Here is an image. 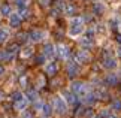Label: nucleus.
Instances as JSON below:
<instances>
[{
	"mask_svg": "<svg viewBox=\"0 0 121 118\" xmlns=\"http://www.w3.org/2000/svg\"><path fill=\"white\" fill-rule=\"evenodd\" d=\"M84 31V21L81 18H73L69 26V35L70 36H78Z\"/></svg>",
	"mask_w": 121,
	"mask_h": 118,
	"instance_id": "1",
	"label": "nucleus"
},
{
	"mask_svg": "<svg viewBox=\"0 0 121 118\" xmlns=\"http://www.w3.org/2000/svg\"><path fill=\"white\" fill-rule=\"evenodd\" d=\"M93 36H94V30H93V29H88L85 31V35L81 37V45H84V46H91L93 45Z\"/></svg>",
	"mask_w": 121,
	"mask_h": 118,
	"instance_id": "2",
	"label": "nucleus"
},
{
	"mask_svg": "<svg viewBox=\"0 0 121 118\" xmlns=\"http://www.w3.org/2000/svg\"><path fill=\"white\" fill-rule=\"evenodd\" d=\"M45 37V31L42 30H33L29 33V42H33V44H38Z\"/></svg>",
	"mask_w": 121,
	"mask_h": 118,
	"instance_id": "3",
	"label": "nucleus"
},
{
	"mask_svg": "<svg viewBox=\"0 0 121 118\" xmlns=\"http://www.w3.org/2000/svg\"><path fill=\"white\" fill-rule=\"evenodd\" d=\"M72 91L78 94V96H84V94L87 93V87H85V84H82V82H73L72 84Z\"/></svg>",
	"mask_w": 121,
	"mask_h": 118,
	"instance_id": "4",
	"label": "nucleus"
},
{
	"mask_svg": "<svg viewBox=\"0 0 121 118\" xmlns=\"http://www.w3.org/2000/svg\"><path fill=\"white\" fill-rule=\"evenodd\" d=\"M54 106H55V109H57L58 114H64L67 109V106H66V102L63 100V97H55V100H54Z\"/></svg>",
	"mask_w": 121,
	"mask_h": 118,
	"instance_id": "5",
	"label": "nucleus"
},
{
	"mask_svg": "<svg viewBox=\"0 0 121 118\" xmlns=\"http://www.w3.org/2000/svg\"><path fill=\"white\" fill-rule=\"evenodd\" d=\"M57 54L60 55L61 58H64V60H67L69 58V54H70V51H69V48L67 46H64V45H57Z\"/></svg>",
	"mask_w": 121,
	"mask_h": 118,
	"instance_id": "6",
	"label": "nucleus"
},
{
	"mask_svg": "<svg viewBox=\"0 0 121 118\" xmlns=\"http://www.w3.org/2000/svg\"><path fill=\"white\" fill-rule=\"evenodd\" d=\"M75 58H76V61H78V63H85V61H88V60H90V54H88L87 51L81 49V51H78V52H76Z\"/></svg>",
	"mask_w": 121,
	"mask_h": 118,
	"instance_id": "7",
	"label": "nucleus"
},
{
	"mask_svg": "<svg viewBox=\"0 0 121 118\" xmlns=\"http://www.w3.org/2000/svg\"><path fill=\"white\" fill-rule=\"evenodd\" d=\"M21 24V17L18 15V13H11V17H9V26L11 27H18Z\"/></svg>",
	"mask_w": 121,
	"mask_h": 118,
	"instance_id": "8",
	"label": "nucleus"
},
{
	"mask_svg": "<svg viewBox=\"0 0 121 118\" xmlns=\"http://www.w3.org/2000/svg\"><path fill=\"white\" fill-rule=\"evenodd\" d=\"M76 73H78V64L73 63V61H69L67 63V75L70 78H73V76H76Z\"/></svg>",
	"mask_w": 121,
	"mask_h": 118,
	"instance_id": "9",
	"label": "nucleus"
},
{
	"mask_svg": "<svg viewBox=\"0 0 121 118\" xmlns=\"http://www.w3.org/2000/svg\"><path fill=\"white\" fill-rule=\"evenodd\" d=\"M103 67L105 69H115L117 67V60L112 57H106L103 60Z\"/></svg>",
	"mask_w": 121,
	"mask_h": 118,
	"instance_id": "10",
	"label": "nucleus"
},
{
	"mask_svg": "<svg viewBox=\"0 0 121 118\" xmlns=\"http://www.w3.org/2000/svg\"><path fill=\"white\" fill-rule=\"evenodd\" d=\"M117 82H118V76L115 73H111L108 76H105V84L106 85H117Z\"/></svg>",
	"mask_w": 121,
	"mask_h": 118,
	"instance_id": "11",
	"label": "nucleus"
},
{
	"mask_svg": "<svg viewBox=\"0 0 121 118\" xmlns=\"http://www.w3.org/2000/svg\"><path fill=\"white\" fill-rule=\"evenodd\" d=\"M18 52V45H11V46H8L6 48V54H8V60H12L13 58V55H15Z\"/></svg>",
	"mask_w": 121,
	"mask_h": 118,
	"instance_id": "12",
	"label": "nucleus"
},
{
	"mask_svg": "<svg viewBox=\"0 0 121 118\" xmlns=\"http://www.w3.org/2000/svg\"><path fill=\"white\" fill-rule=\"evenodd\" d=\"M105 12V4H102L99 2H96L93 4V13H96V15H102V13Z\"/></svg>",
	"mask_w": 121,
	"mask_h": 118,
	"instance_id": "13",
	"label": "nucleus"
},
{
	"mask_svg": "<svg viewBox=\"0 0 121 118\" xmlns=\"http://www.w3.org/2000/svg\"><path fill=\"white\" fill-rule=\"evenodd\" d=\"M45 70H46V73H48V75H54V73H57L58 66H57V63H49V64H46Z\"/></svg>",
	"mask_w": 121,
	"mask_h": 118,
	"instance_id": "14",
	"label": "nucleus"
},
{
	"mask_svg": "<svg viewBox=\"0 0 121 118\" xmlns=\"http://www.w3.org/2000/svg\"><path fill=\"white\" fill-rule=\"evenodd\" d=\"M43 55L45 57H52L54 55V46L51 44H46L45 48H43Z\"/></svg>",
	"mask_w": 121,
	"mask_h": 118,
	"instance_id": "15",
	"label": "nucleus"
},
{
	"mask_svg": "<svg viewBox=\"0 0 121 118\" xmlns=\"http://www.w3.org/2000/svg\"><path fill=\"white\" fill-rule=\"evenodd\" d=\"M93 94H94L97 99H108V93L105 91V88H97V90H94Z\"/></svg>",
	"mask_w": 121,
	"mask_h": 118,
	"instance_id": "16",
	"label": "nucleus"
},
{
	"mask_svg": "<svg viewBox=\"0 0 121 118\" xmlns=\"http://www.w3.org/2000/svg\"><path fill=\"white\" fill-rule=\"evenodd\" d=\"M0 13L4 15V17H11V13H12L11 6H9V4H2V6H0Z\"/></svg>",
	"mask_w": 121,
	"mask_h": 118,
	"instance_id": "17",
	"label": "nucleus"
},
{
	"mask_svg": "<svg viewBox=\"0 0 121 118\" xmlns=\"http://www.w3.org/2000/svg\"><path fill=\"white\" fill-rule=\"evenodd\" d=\"M27 99L24 97V99H21V100H18V102H15V109H18V111H21V109H26V106H27Z\"/></svg>",
	"mask_w": 121,
	"mask_h": 118,
	"instance_id": "18",
	"label": "nucleus"
},
{
	"mask_svg": "<svg viewBox=\"0 0 121 118\" xmlns=\"http://www.w3.org/2000/svg\"><path fill=\"white\" fill-rule=\"evenodd\" d=\"M36 99H38V91L36 90H27V100H30V102H35Z\"/></svg>",
	"mask_w": 121,
	"mask_h": 118,
	"instance_id": "19",
	"label": "nucleus"
},
{
	"mask_svg": "<svg viewBox=\"0 0 121 118\" xmlns=\"http://www.w3.org/2000/svg\"><path fill=\"white\" fill-rule=\"evenodd\" d=\"M64 96H66V102H69L70 105L76 102V97H75V94H73V93H69V91H66V93H64Z\"/></svg>",
	"mask_w": 121,
	"mask_h": 118,
	"instance_id": "20",
	"label": "nucleus"
},
{
	"mask_svg": "<svg viewBox=\"0 0 121 118\" xmlns=\"http://www.w3.org/2000/svg\"><path fill=\"white\" fill-rule=\"evenodd\" d=\"M9 37V33L8 30L4 29H0V44H3V42H6V39Z\"/></svg>",
	"mask_w": 121,
	"mask_h": 118,
	"instance_id": "21",
	"label": "nucleus"
},
{
	"mask_svg": "<svg viewBox=\"0 0 121 118\" xmlns=\"http://www.w3.org/2000/svg\"><path fill=\"white\" fill-rule=\"evenodd\" d=\"M94 97H96L94 94H85V99H84V102L88 103V105H93V103L96 102V99H94Z\"/></svg>",
	"mask_w": 121,
	"mask_h": 118,
	"instance_id": "22",
	"label": "nucleus"
},
{
	"mask_svg": "<svg viewBox=\"0 0 121 118\" xmlns=\"http://www.w3.org/2000/svg\"><path fill=\"white\" fill-rule=\"evenodd\" d=\"M42 112H43L45 117H49L51 112H52V111H51V106L49 105H43V106H42Z\"/></svg>",
	"mask_w": 121,
	"mask_h": 118,
	"instance_id": "23",
	"label": "nucleus"
},
{
	"mask_svg": "<svg viewBox=\"0 0 121 118\" xmlns=\"http://www.w3.org/2000/svg\"><path fill=\"white\" fill-rule=\"evenodd\" d=\"M17 6L20 11H22V9H26L27 6V0H17Z\"/></svg>",
	"mask_w": 121,
	"mask_h": 118,
	"instance_id": "24",
	"label": "nucleus"
},
{
	"mask_svg": "<svg viewBox=\"0 0 121 118\" xmlns=\"http://www.w3.org/2000/svg\"><path fill=\"white\" fill-rule=\"evenodd\" d=\"M103 118H117V115L112 114V112H109V111H102V114H100Z\"/></svg>",
	"mask_w": 121,
	"mask_h": 118,
	"instance_id": "25",
	"label": "nucleus"
},
{
	"mask_svg": "<svg viewBox=\"0 0 121 118\" xmlns=\"http://www.w3.org/2000/svg\"><path fill=\"white\" fill-rule=\"evenodd\" d=\"M21 99H24V96H22L21 93H13L12 94V100L13 102H18V100H21Z\"/></svg>",
	"mask_w": 121,
	"mask_h": 118,
	"instance_id": "26",
	"label": "nucleus"
},
{
	"mask_svg": "<svg viewBox=\"0 0 121 118\" xmlns=\"http://www.w3.org/2000/svg\"><path fill=\"white\" fill-rule=\"evenodd\" d=\"M111 108H112L114 111H120V109H121V102H120V100L112 102V106H111Z\"/></svg>",
	"mask_w": 121,
	"mask_h": 118,
	"instance_id": "27",
	"label": "nucleus"
},
{
	"mask_svg": "<svg viewBox=\"0 0 121 118\" xmlns=\"http://www.w3.org/2000/svg\"><path fill=\"white\" fill-rule=\"evenodd\" d=\"M66 12L69 13V15H72V13L75 12V8H73L72 4H67V6H66Z\"/></svg>",
	"mask_w": 121,
	"mask_h": 118,
	"instance_id": "28",
	"label": "nucleus"
},
{
	"mask_svg": "<svg viewBox=\"0 0 121 118\" xmlns=\"http://www.w3.org/2000/svg\"><path fill=\"white\" fill-rule=\"evenodd\" d=\"M2 60H8V54L6 51H0V61Z\"/></svg>",
	"mask_w": 121,
	"mask_h": 118,
	"instance_id": "29",
	"label": "nucleus"
},
{
	"mask_svg": "<svg viewBox=\"0 0 121 118\" xmlns=\"http://www.w3.org/2000/svg\"><path fill=\"white\" fill-rule=\"evenodd\" d=\"M22 118H33V114H31V112H29V111H26L24 114H22Z\"/></svg>",
	"mask_w": 121,
	"mask_h": 118,
	"instance_id": "30",
	"label": "nucleus"
},
{
	"mask_svg": "<svg viewBox=\"0 0 121 118\" xmlns=\"http://www.w3.org/2000/svg\"><path fill=\"white\" fill-rule=\"evenodd\" d=\"M39 2H40L42 6H48V4H49V0H39Z\"/></svg>",
	"mask_w": 121,
	"mask_h": 118,
	"instance_id": "31",
	"label": "nucleus"
},
{
	"mask_svg": "<svg viewBox=\"0 0 121 118\" xmlns=\"http://www.w3.org/2000/svg\"><path fill=\"white\" fill-rule=\"evenodd\" d=\"M30 52H31V49H30V48H26V51H24V55H29Z\"/></svg>",
	"mask_w": 121,
	"mask_h": 118,
	"instance_id": "32",
	"label": "nucleus"
},
{
	"mask_svg": "<svg viewBox=\"0 0 121 118\" xmlns=\"http://www.w3.org/2000/svg\"><path fill=\"white\" fill-rule=\"evenodd\" d=\"M4 73V67H3V66H0V75H3Z\"/></svg>",
	"mask_w": 121,
	"mask_h": 118,
	"instance_id": "33",
	"label": "nucleus"
},
{
	"mask_svg": "<svg viewBox=\"0 0 121 118\" xmlns=\"http://www.w3.org/2000/svg\"><path fill=\"white\" fill-rule=\"evenodd\" d=\"M117 40H118L120 44H121V35H117Z\"/></svg>",
	"mask_w": 121,
	"mask_h": 118,
	"instance_id": "34",
	"label": "nucleus"
},
{
	"mask_svg": "<svg viewBox=\"0 0 121 118\" xmlns=\"http://www.w3.org/2000/svg\"><path fill=\"white\" fill-rule=\"evenodd\" d=\"M118 55H120V57H121V46H120V48H118Z\"/></svg>",
	"mask_w": 121,
	"mask_h": 118,
	"instance_id": "35",
	"label": "nucleus"
},
{
	"mask_svg": "<svg viewBox=\"0 0 121 118\" xmlns=\"http://www.w3.org/2000/svg\"><path fill=\"white\" fill-rule=\"evenodd\" d=\"M3 97V91H2V90H0V99H2Z\"/></svg>",
	"mask_w": 121,
	"mask_h": 118,
	"instance_id": "36",
	"label": "nucleus"
}]
</instances>
